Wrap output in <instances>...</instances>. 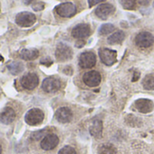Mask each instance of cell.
<instances>
[{
  "label": "cell",
  "instance_id": "cell-1",
  "mask_svg": "<svg viewBox=\"0 0 154 154\" xmlns=\"http://www.w3.org/2000/svg\"><path fill=\"white\" fill-rule=\"evenodd\" d=\"M15 23L23 28H28L32 26L36 22V16L31 12L23 11L16 14L15 16Z\"/></svg>",
  "mask_w": 154,
  "mask_h": 154
},
{
  "label": "cell",
  "instance_id": "cell-2",
  "mask_svg": "<svg viewBox=\"0 0 154 154\" xmlns=\"http://www.w3.org/2000/svg\"><path fill=\"white\" fill-rule=\"evenodd\" d=\"M44 119V114L40 108H32L30 109L24 117V120L29 125H38L42 123Z\"/></svg>",
  "mask_w": 154,
  "mask_h": 154
},
{
  "label": "cell",
  "instance_id": "cell-3",
  "mask_svg": "<svg viewBox=\"0 0 154 154\" xmlns=\"http://www.w3.org/2000/svg\"><path fill=\"white\" fill-rule=\"evenodd\" d=\"M56 13L64 18H70L74 16L77 13V7L73 3L70 2H65L58 5L55 7Z\"/></svg>",
  "mask_w": 154,
  "mask_h": 154
},
{
  "label": "cell",
  "instance_id": "cell-4",
  "mask_svg": "<svg viewBox=\"0 0 154 154\" xmlns=\"http://www.w3.org/2000/svg\"><path fill=\"white\" fill-rule=\"evenodd\" d=\"M98 55L101 61L106 66H112L117 60V51L107 48H101L98 51Z\"/></svg>",
  "mask_w": 154,
  "mask_h": 154
},
{
  "label": "cell",
  "instance_id": "cell-5",
  "mask_svg": "<svg viewBox=\"0 0 154 154\" xmlns=\"http://www.w3.org/2000/svg\"><path fill=\"white\" fill-rule=\"evenodd\" d=\"M72 55L73 51L68 44L64 42L58 43L55 51V57L59 61H67L72 58Z\"/></svg>",
  "mask_w": 154,
  "mask_h": 154
},
{
  "label": "cell",
  "instance_id": "cell-6",
  "mask_svg": "<svg viewBox=\"0 0 154 154\" xmlns=\"http://www.w3.org/2000/svg\"><path fill=\"white\" fill-rule=\"evenodd\" d=\"M153 43V35L149 32H141L135 37V44L140 48H149Z\"/></svg>",
  "mask_w": 154,
  "mask_h": 154
},
{
  "label": "cell",
  "instance_id": "cell-7",
  "mask_svg": "<svg viewBox=\"0 0 154 154\" xmlns=\"http://www.w3.org/2000/svg\"><path fill=\"white\" fill-rule=\"evenodd\" d=\"M97 57L92 51L82 52L79 59V64L82 69H90L96 65Z\"/></svg>",
  "mask_w": 154,
  "mask_h": 154
},
{
  "label": "cell",
  "instance_id": "cell-8",
  "mask_svg": "<svg viewBox=\"0 0 154 154\" xmlns=\"http://www.w3.org/2000/svg\"><path fill=\"white\" fill-rule=\"evenodd\" d=\"M39 84V78L35 73H27L21 79V85L23 88L28 90L34 89Z\"/></svg>",
  "mask_w": 154,
  "mask_h": 154
},
{
  "label": "cell",
  "instance_id": "cell-9",
  "mask_svg": "<svg viewBox=\"0 0 154 154\" xmlns=\"http://www.w3.org/2000/svg\"><path fill=\"white\" fill-rule=\"evenodd\" d=\"M83 82L90 88L97 87L101 82V75L97 70H90L84 74Z\"/></svg>",
  "mask_w": 154,
  "mask_h": 154
},
{
  "label": "cell",
  "instance_id": "cell-10",
  "mask_svg": "<svg viewBox=\"0 0 154 154\" xmlns=\"http://www.w3.org/2000/svg\"><path fill=\"white\" fill-rule=\"evenodd\" d=\"M91 30L90 26L88 23H79L77 24L71 31V35L74 38H77L79 40L85 39L90 35Z\"/></svg>",
  "mask_w": 154,
  "mask_h": 154
},
{
  "label": "cell",
  "instance_id": "cell-11",
  "mask_svg": "<svg viewBox=\"0 0 154 154\" xmlns=\"http://www.w3.org/2000/svg\"><path fill=\"white\" fill-rule=\"evenodd\" d=\"M60 86H61V83L58 79L50 77V78L45 79L42 81V88L43 89V91L47 93H54L60 88Z\"/></svg>",
  "mask_w": 154,
  "mask_h": 154
},
{
  "label": "cell",
  "instance_id": "cell-12",
  "mask_svg": "<svg viewBox=\"0 0 154 154\" xmlns=\"http://www.w3.org/2000/svg\"><path fill=\"white\" fill-rule=\"evenodd\" d=\"M115 10L116 8L113 5L106 3L97 6L95 11V14L98 18L102 20H106L110 15H112L115 13Z\"/></svg>",
  "mask_w": 154,
  "mask_h": 154
},
{
  "label": "cell",
  "instance_id": "cell-13",
  "mask_svg": "<svg viewBox=\"0 0 154 154\" xmlns=\"http://www.w3.org/2000/svg\"><path fill=\"white\" fill-rule=\"evenodd\" d=\"M59 143V137L54 134H47L41 143V147L44 151H50L54 149Z\"/></svg>",
  "mask_w": 154,
  "mask_h": 154
},
{
  "label": "cell",
  "instance_id": "cell-14",
  "mask_svg": "<svg viewBox=\"0 0 154 154\" xmlns=\"http://www.w3.org/2000/svg\"><path fill=\"white\" fill-rule=\"evenodd\" d=\"M134 106L139 112L143 114L151 113L154 108L153 102L151 99H147V98H140L136 100Z\"/></svg>",
  "mask_w": 154,
  "mask_h": 154
},
{
  "label": "cell",
  "instance_id": "cell-15",
  "mask_svg": "<svg viewBox=\"0 0 154 154\" xmlns=\"http://www.w3.org/2000/svg\"><path fill=\"white\" fill-rule=\"evenodd\" d=\"M72 112L68 107H60L56 111L55 117L58 120V122L61 124H67L69 123L72 119Z\"/></svg>",
  "mask_w": 154,
  "mask_h": 154
},
{
  "label": "cell",
  "instance_id": "cell-16",
  "mask_svg": "<svg viewBox=\"0 0 154 154\" xmlns=\"http://www.w3.org/2000/svg\"><path fill=\"white\" fill-rule=\"evenodd\" d=\"M15 118V112L11 107H5L0 113V122L4 125H10Z\"/></svg>",
  "mask_w": 154,
  "mask_h": 154
},
{
  "label": "cell",
  "instance_id": "cell-17",
  "mask_svg": "<svg viewBox=\"0 0 154 154\" xmlns=\"http://www.w3.org/2000/svg\"><path fill=\"white\" fill-rule=\"evenodd\" d=\"M89 132L91 134L92 136H94L95 138H101L102 137V133H103V124L102 121L95 118L92 121V124L89 127Z\"/></svg>",
  "mask_w": 154,
  "mask_h": 154
},
{
  "label": "cell",
  "instance_id": "cell-18",
  "mask_svg": "<svg viewBox=\"0 0 154 154\" xmlns=\"http://www.w3.org/2000/svg\"><path fill=\"white\" fill-rule=\"evenodd\" d=\"M39 51L34 48L23 49L20 51V57L24 60H33L39 57Z\"/></svg>",
  "mask_w": 154,
  "mask_h": 154
},
{
  "label": "cell",
  "instance_id": "cell-19",
  "mask_svg": "<svg viewBox=\"0 0 154 154\" xmlns=\"http://www.w3.org/2000/svg\"><path fill=\"white\" fill-rule=\"evenodd\" d=\"M125 38V33L123 31H117L107 38V42L109 44H119L124 42Z\"/></svg>",
  "mask_w": 154,
  "mask_h": 154
},
{
  "label": "cell",
  "instance_id": "cell-20",
  "mask_svg": "<svg viewBox=\"0 0 154 154\" xmlns=\"http://www.w3.org/2000/svg\"><path fill=\"white\" fill-rule=\"evenodd\" d=\"M7 68L13 75H18L20 72L23 71L24 69L23 64L20 61H13L8 64Z\"/></svg>",
  "mask_w": 154,
  "mask_h": 154
},
{
  "label": "cell",
  "instance_id": "cell-21",
  "mask_svg": "<svg viewBox=\"0 0 154 154\" xmlns=\"http://www.w3.org/2000/svg\"><path fill=\"white\" fill-rule=\"evenodd\" d=\"M99 154H116V149L110 143H104L98 147Z\"/></svg>",
  "mask_w": 154,
  "mask_h": 154
},
{
  "label": "cell",
  "instance_id": "cell-22",
  "mask_svg": "<svg viewBox=\"0 0 154 154\" xmlns=\"http://www.w3.org/2000/svg\"><path fill=\"white\" fill-rule=\"evenodd\" d=\"M143 86L147 90H154V73L145 76L143 80Z\"/></svg>",
  "mask_w": 154,
  "mask_h": 154
},
{
  "label": "cell",
  "instance_id": "cell-23",
  "mask_svg": "<svg viewBox=\"0 0 154 154\" xmlns=\"http://www.w3.org/2000/svg\"><path fill=\"white\" fill-rule=\"evenodd\" d=\"M116 27L112 23H104L102 24L99 29H98V33L99 35H107L115 31Z\"/></svg>",
  "mask_w": 154,
  "mask_h": 154
},
{
  "label": "cell",
  "instance_id": "cell-24",
  "mask_svg": "<svg viewBox=\"0 0 154 154\" xmlns=\"http://www.w3.org/2000/svg\"><path fill=\"white\" fill-rule=\"evenodd\" d=\"M121 5L126 10H133L135 7L136 0H119Z\"/></svg>",
  "mask_w": 154,
  "mask_h": 154
},
{
  "label": "cell",
  "instance_id": "cell-25",
  "mask_svg": "<svg viewBox=\"0 0 154 154\" xmlns=\"http://www.w3.org/2000/svg\"><path fill=\"white\" fill-rule=\"evenodd\" d=\"M48 134V130L47 129H43V130H41V131H38V132H35L32 134V140H39L41 139L42 137H45Z\"/></svg>",
  "mask_w": 154,
  "mask_h": 154
},
{
  "label": "cell",
  "instance_id": "cell-26",
  "mask_svg": "<svg viewBox=\"0 0 154 154\" xmlns=\"http://www.w3.org/2000/svg\"><path fill=\"white\" fill-rule=\"evenodd\" d=\"M58 154H77L75 149L71 146H64L62 149L60 150Z\"/></svg>",
  "mask_w": 154,
  "mask_h": 154
},
{
  "label": "cell",
  "instance_id": "cell-27",
  "mask_svg": "<svg viewBox=\"0 0 154 154\" xmlns=\"http://www.w3.org/2000/svg\"><path fill=\"white\" fill-rule=\"evenodd\" d=\"M44 6H45L44 3H42V2H37V3H35V4L32 5V9H33L34 11H37V12H38V11L43 10Z\"/></svg>",
  "mask_w": 154,
  "mask_h": 154
},
{
  "label": "cell",
  "instance_id": "cell-28",
  "mask_svg": "<svg viewBox=\"0 0 154 154\" xmlns=\"http://www.w3.org/2000/svg\"><path fill=\"white\" fill-rule=\"evenodd\" d=\"M104 1H106V0H88V6H89V7H92V6L96 5H97V4H99V3H102V2H104Z\"/></svg>",
  "mask_w": 154,
  "mask_h": 154
},
{
  "label": "cell",
  "instance_id": "cell-29",
  "mask_svg": "<svg viewBox=\"0 0 154 154\" xmlns=\"http://www.w3.org/2000/svg\"><path fill=\"white\" fill-rule=\"evenodd\" d=\"M41 63H42V64H43V65L49 66V65H51V64L52 63V60H51L49 57H47V58H45V59L42 60H41Z\"/></svg>",
  "mask_w": 154,
  "mask_h": 154
},
{
  "label": "cell",
  "instance_id": "cell-30",
  "mask_svg": "<svg viewBox=\"0 0 154 154\" xmlns=\"http://www.w3.org/2000/svg\"><path fill=\"white\" fill-rule=\"evenodd\" d=\"M151 1H152V0H138L139 4H140L141 5H148L151 3Z\"/></svg>",
  "mask_w": 154,
  "mask_h": 154
},
{
  "label": "cell",
  "instance_id": "cell-31",
  "mask_svg": "<svg viewBox=\"0 0 154 154\" xmlns=\"http://www.w3.org/2000/svg\"><path fill=\"white\" fill-rule=\"evenodd\" d=\"M84 45H85V42H84V41H82V40L78 41V42H77V43H76V47H78V48L83 47Z\"/></svg>",
  "mask_w": 154,
  "mask_h": 154
},
{
  "label": "cell",
  "instance_id": "cell-32",
  "mask_svg": "<svg viewBox=\"0 0 154 154\" xmlns=\"http://www.w3.org/2000/svg\"><path fill=\"white\" fill-rule=\"evenodd\" d=\"M23 1V3L24 4V5H30V4H32L33 1H35V0H22Z\"/></svg>",
  "mask_w": 154,
  "mask_h": 154
},
{
  "label": "cell",
  "instance_id": "cell-33",
  "mask_svg": "<svg viewBox=\"0 0 154 154\" xmlns=\"http://www.w3.org/2000/svg\"><path fill=\"white\" fill-rule=\"evenodd\" d=\"M2 153V146L0 145V154Z\"/></svg>",
  "mask_w": 154,
  "mask_h": 154
},
{
  "label": "cell",
  "instance_id": "cell-34",
  "mask_svg": "<svg viewBox=\"0 0 154 154\" xmlns=\"http://www.w3.org/2000/svg\"><path fill=\"white\" fill-rule=\"evenodd\" d=\"M2 60H3V57H2V56L0 55V61H2Z\"/></svg>",
  "mask_w": 154,
  "mask_h": 154
},
{
  "label": "cell",
  "instance_id": "cell-35",
  "mask_svg": "<svg viewBox=\"0 0 154 154\" xmlns=\"http://www.w3.org/2000/svg\"><path fill=\"white\" fill-rule=\"evenodd\" d=\"M153 7H154V2H153Z\"/></svg>",
  "mask_w": 154,
  "mask_h": 154
}]
</instances>
